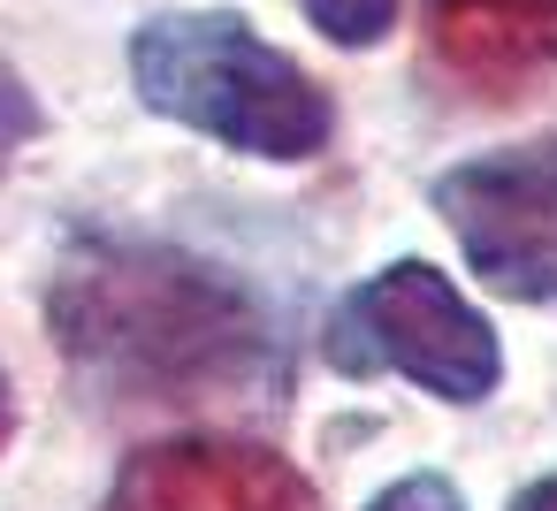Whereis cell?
Returning <instances> with one entry per match:
<instances>
[{"label": "cell", "instance_id": "cell-1", "mask_svg": "<svg viewBox=\"0 0 557 511\" xmlns=\"http://www.w3.org/2000/svg\"><path fill=\"white\" fill-rule=\"evenodd\" d=\"M47 321L70 359L138 404H199L245 389L268 366V321L252 290L176 245H85L47 290Z\"/></svg>", "mask_w": 557, "mask_h": 511}, {"label": "cell", "instance_id": "cell-2", "mask_svg": "<svg viewBox=\"0 0 557 511\" xmlns=\"http://www.w3.org/2000/svg\"><path fill=\"white\" fill-rule=\"evenodd\" d=\"M131 85L153 115L207 130L252 161H313L336 138L329 92L230 9H176L138 24Z\"/></svg>", "mask_w": 557, "mask_h": 511}, {"label": "cell", "instance_id": "cell-3", "mask_svg": "<svg viewBox=\"0 0 557 511\" xmlns=\"http://www.w3.org/2000/svg\"><path fill=\"white\" fill-rule=\"evenodd\" d=\"M329 366L367 382V374H405L443 404H481L504 382V351L496 328L458 298V283L428 260H389L382 275H367L321 336Z\"/></svg>", "mask_w": 557, "mask_h": 511}, {"label": "cell", "instance_id": "cell-4", "mask_svg": "<svg viewBox=\"0 0 557 511\" xmlns=\"http://www.w3.org/2000/svg\"><path fill=\"white\" fill-rule=\"evenodd\" d=\"M435 214L450 222L466 267L496 298H519V306L557 298V138L443 169Z\"/></svg>", "mask_w": 557, "mask_h": 511}, {"label": "cell", "instance_id": "cell-5", "mask_svg": "<svg viewBox=\"0 0 557 511\" xmlns=\"http://www.w3.org/2000/svg\"><path fill=\"white\" fill-rule=\"evenodd\" d=\"M100 511H321L313 481L237 435H184L138 450Z\"/></svg>", "mask_w": 557, "mask_h": 511}, {"label": "cell", "instance_id": "cell-6", "mask_svg": "<svg viewBox=\"0 0 557 511\" xmlns=\"http://www.w3.org/2000/svg\"><path fill=\"white\" fill-rule=\"evenodd\" d=\"M428 47L473 100H519L557 70V0H428Z\"/></svg>", "mask_w": 557, "mask_h": 511}, {"label": "cell", "instance_id": "cell-7", "mask_svg": "<svg viewBox=\"0 0 557 511\" xmlns=\"http://www.w3.org/2000/svg\"><path fill=\"white\" fill-rule=\"evenodd\" d=\"M298 9L329 47H374L397 24V0H298Z\"/></svg>", "mask_w": 557, "mask_h": 511}, {"label": "cell", "instance_id": "cell-8", "mask_svg": "<svg viewBox=\"0 0 557 511\" xmlns=\"http://www.w3.org/2000/svg\"><path fill=\"white\" fill-rule=\"evenodd\" d=\"M367 511H466V496H458L443 473H405V481H389Z\"/></svg>", "mask_w": 557, "mask_h": 511}, {"label": "cell", "instance_id": "cell-9", "mask_svg": "<svg viewBox=\"0 0 557 511\" xmlns=\"http://www.w3.org/2000/svg\"><path fill=\"white\" fill-rule=\"evenodd\" d=\"M511 511H557V473H549V481H534V488H519V496H511Z\"/></svg>", "mask_w": 557, "mask_h": 511}, {"label": "cell", "instance_id": "cell-10", "mask_svg": "<svg viewBox=\"0 0 557 511\" xmlns=\"http://www.w3.org/2000/svg\"><path fill=\"white\" fill-rule=\"evenodd\" d=\"M0 443H9V374H0Z\"/></svg>", "mask_w": 557, "mask_h": 511}]
</instances>
